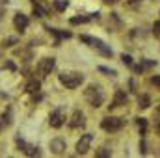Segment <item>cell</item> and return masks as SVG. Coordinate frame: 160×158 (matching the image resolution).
<instances>
[{
    "instance_id": "cell-1",
    "label": "cell",
    "mask_w": 160,
    "mask_h": 158,
    "mask_svg": "<svg viewBox=\"0 0 160 158\" xmlns=\"http://www.w3.org/2000/svg\"><path fill=\"white\" fill-rule=\"evenodd\" d=\"M84 97L86 101L93 106V108H99L102 102H104V91L101 89V86H95V84H89L84 91Z\"/></svg>"
},
{
    "instance_id": "cell-2",
    "label": "cell",
    "mask_w": 160,
    "mask_h": 158,
    "mask_svg": "<svg viewBox=\"0 0 160 158\" xmlns=\"http://www.w3.org/2000/svg\"><path fill=\"white\" fill-rule=\"evenodd\" d=\"M58 78H60V82L67 89H75V87H78L80 84L84 82V75L82 73H77V71H63Z\"/></svg>"
},
{
    "instance_id": "cell-3",
    "label": "cell",
    "mask_w": 160,
    "mask_h": 158,
    "mask_svg": "<svg viewBox=\"0 0 160 158\" xmlns=\"http://www.w3.org/2000/svg\"><path fill=\"white\" fill-rule=\"evenodd\" d=\"M80 41H84V43H88L91 48H95V50H99L102 56H106V58H112V48L104 43V41L97 39V37H91V36H80Z\"/></svg>"
},
{
    "instance_id": "cell-4",
    "label": "cell",
    "mask_w": 160,
    "mask_h": 158,
    "mask_svg": "<svg viewBox=\"0 0 160 158\" xmlns=\"http://www.w3.org/2000/svg\"><path fill=\"white\" fill-rule=\"evenodd\" d=\"M123 125H125V121L121 117H114V116H108V117H104L101 121V126L106 132H118V130H121Z\"/></svg>"
},
{
    "instance_id": "cell-5",
    "label": "cell",
    "mask_w": 160,
    "mask_h": 158,
    "mask_svg": "<svg viewBox=\"0 0 160 158\" xmlns=\"http://www.w3.org/2000/svg\"><path fill=\"white\" fill-rule=\"evenodd\" d=\"M54 58H43L39 60V63H38V71H39V75L45 78V77H48L50 73H52V69H54Z\"/></svg>"
},
{
    "instance_id": "cell-6",
    "label": "cell",
    "mask_w": 160,
    "mask_h": 158,
    "mask_svg": "<svg viewBox=\"0 0 160 158\" xmlns=\"http://www.w3.org/2000/svg\"><path fill=\"white\" fill-rule=\"evenodd\" d=\"M63 121H65V110L63 108H56L48 117V123H50L52 128H60L63 125Z\"/></svg>"
},
{
    "instance_id": "cell-7",
    "label": "cell",
    "mask_w": 160,
    "mask_h": 158,
    "mask_svg": "<svg viewBox=\"0 0 160 158\" xmlns=\"http://www.w3.org/2000/svg\"><path fill=\"white\" fill-rule=\"evenodd\" d=\"M17 147H19V151H22L24 155H28V156H39V149L38 147H34V145H28L24 140H21V138H17Z\"/></svg>"
},
{
    "instance_id": "cell-8",
    "label": "cell",
    "mask_w": 160,
    "mask_h": 158,
    "mask_svg": "<svg viewBox=\"0 0 160 158\" xmlns=\"http://www.w3.org/2000/svg\"><path fill=\"white\" fill-rule=\"evenodd\" d=\"M91 141H93V134H84L77 141V153L78 155H86L88 149H89V145H91Z\"/></svg>"
},
{
    "instance_id": "cell-9",
    "label": "cell",
    "mask_w": 160,
    "mask_h": 158,
    "mask_svg": "<svg viewBox=\"0 0 160 158\" xmlns=\"http://www.w3.org/2000/svg\"><path fill=\"white\" fill-rule=\"evenodd\" d=\"M127 101H128L127 93H125L123 89H118V91H116V95H114V101H112V104H110V110L119 108V106H123V104H127Z\"/></svg>"
},
{
    "instance_id": "cell-10",
    "label": "cell",
    "mask_w": 160,
    "mask_h": 158,
    "mask_svg": "<svg viewBox=\"0 0 160 158\" xmlns=\"http://www.w3.org/2000/svg\"><path fill=\"white\" fill-rule=\"evenodd\" d=\"M13 24H15V28H17L19 32H24V30L28 28V17H26L24 13H17L15 19H13Z\"/></svg>"
},
{
    "instance_id": "cell-11",
    "label": "cell",
    "mask_w": 160,
    "mask_h": 158,
    "mask_svg": "<svg viewBox=\"0 0 160 158\" xmlns=\"http://www.w3.org/2000/svg\"><path fill=\"white\" fill-rule=\"evenodd\" d=\"M50 151H52L54 155H63V151H65V141L60 140V138L52 140V141H50Z\"/></svg>"
},
{
    "instance_id": "cell-12",
    "label": "cell",
    "mask_w": 160,
    "mask_h": 158,
    "mask_svg": "<svg viewBox=\"0 0 160 158\" xmlns=\"http://www.w3.org/2000/svg\"><path fill=\"white\" fill-rule=\"evenodd\" d=\"M82 125H84V114H82L80 110H77V112L73 114L71 121H69V126H71V128H78Z\"/></svg>"
},
{
    "instance_id": "cell-13",
    "label": "cell",
    "mask_w": 160,
    "mask_h": 158,
    "mask_svg": "<svg viewBox=\"0 0 160 158\" xmlns=\"http://www.w3.org/2000/svg\"><path fill=\"white\" fill-rule=\"evenodd\" d=\"M157 65V62L155 60H145V62H142V63H138V65H132V69H134V73H143L145 69H149V67H155Z\"/></svg>"
},
{
    "instance_id": "cell-14",
    "label": "cell",
    "mask_w": 160,
    "mask_h": 158,
    "mask_svg": "<svg viewBox=\"0 0 160 158\" xmlns=\"http://www.w3.org/2000/svg\"><path fill=\"white\" fill-rule=\"evenodd\" d=\"M52 36H56V41H54V45L58 47L60 45V39H69L71 37V32H60V30H56V28H47Z\"/></svg>"
},
{
    "instance_id": "cell-15",
    "label": "cell",
    "mask_w": 160,
    "mask_h": 158,
    "mask_svg": "<svg viewBox=\"0 0 160 158\" xmlns=\"http://www.w3.org/2000/svg\"><path fill=\"white\" fill-rule=\"evenodd\" d=\"M97 17H99V13H91V15H86V17H73L69 22L71 24H84V22H89V21H93Z\"/></svg>"
},
{
    "instance_id": "cell-16",
    "label": "cell",
    "mask_w": 160,
    "mask_h": 158,
    "mask_svg": "<svg viewBox=\"0 0 160 158\" xmlns=\"http://www.w3.org/2000/svg\"><path fill=\"white\" fill-rule=\"evenodd\" d=\"M39 89H41V82L39 80L32 78L28 84H26V91H28V93H39Z\"/></svg>"
},
{
    "instance_id": "cell-17",
    "label": "cell",
    "mask_w": 160,
    "mask_h": 158,
    "mask_svg": "<svg viewBox=\"0 0 160 158\" xmlns=\"http://www.w3.org/2000/svg\"><path fill=\"white\" fill-rule=\"evenodd\" d=\"M149 104H151V99H149V95H140V97H138V106H140L142 110L149 108Z\"/></svg>"
},
{
    "instance_id": "cell-18",
    "label": "cell",
    "mask_w": 160,
    "mask_h": 158,
    "mask_svg": "<svg viewBox=\"0 0 160 158\" xmlns=\"http://www.w3.org/2000/svg\"><path fill=\"white\" fill-rule=\"evenodd\" d=\"M34 15H36V17H39V19H43V17L47 15V9H45L43 6H39V4H36V2H34Z\"/></svg>"
},
{
    "instance_id": "cell-19",
    "label": "cell",
    "mask_w": 160,
    "mask_h": 158,
    "mask_svg": "<svg viewBox=\"0 0 160 158\" xmlns=\"http://www.w3.org/2000/svg\"><path fill=\"white\" fill-rule=\"evenodd\" d=\"M136 125H138V128H140V134L143 136V134H145V130H147V121H145L143 117H138V119H136Z\"/></svg>"
},
{
    "instance_id": "cell-20",
    "label": "cell",
    "mask_w": 160,
    "mask_h": 158,
    "mask_svg": "<svg viewBox=\"0 0 160 158\" xmlns=\"http://www.w3.org/2000/svg\"><path fill=\"white\" fill-rule=\"evenodd\" d=\"M67 6H69L67 0H54V9H56V11H63Z\"/></svg>"
},
{
    "instance_id": "cell-21",
    "label": "cell",
    "mask_w": 160,
    "mask_h": 158,
    "mask_svg": "<svg viewBox=\"0 0 160 158\" xmlns=\"http://www.w3.org/2000/svg\"><path fill=\"white\" fill-rule=\"evenodd\" d=\"M110 155H112V153H110V149H104V147H102V149H99V151L95 153V156H97V158H106V156H110Z\"/></svg>"
},
{
    "instance_id": "cell-22",
    "label": "cell",
    "mask_w": 160,
    "mask_h": 158,
    "mask_svg": "<svg viewBox=\"0 0 160 158\" xmlns=\"http://www.w3.org/2000/svg\"><path fill=\"white\" fill-rule=\"evenodd\" d=\"M99 71H101V73H104V75H108V77H116V75H118L114 69H108V67H102V65L99 67Z\"/></svg>"
},
{
    "instance_id": "cell-23",
    "label": "cell",
    "mask_w": 160,
    "mask_h": 158,
    "mask_svg": "<svg viewBox=\"0 0 160 158\" xmlns=\"http://www.w3.org/2000/svg\"><path fill=\"white\" fill-rule=\"evenodd\" d=\"M121 60H123V63H125V65L132 67V58H130L128 54H123V56H121Z\"/></svg>"
},
{
    "instance_id": "cell-24",
    "label": "cell",
    "mask_w": 160,
    "mask_h": 158,
    "mask_svg": "<svg viewBox=\"0 0 160 158\" xmlns=\"http://www.w3.org/2000/svg\"><path fill=\"white\" fill-rule=\"evenodd\" d=\"M153 34H155V36H160V21L158 22H155V26H153Z\"/></svg>"
},
{
    "instance_id": "cell-25",
    "label": "cell",
    "mask_w": 160,
    "mask_h": 158,
    "mask_svg": "<svg viewBox=\"0 0 160 158\" xmlns=\"http://www.w3.org/2000/svg\"><path fill=\"white\" fill-rule=\"evenodd\" d=\"M151 82H153L155 86H158V87H160V77H153V78H151Z\"/></svg>"
},
{
    "instance_id": "cell-26",
    "label": "cell",
    "mask_w": 160,
    "mask_h": 158,
    "mask_svg": "<svg viewBox=\"0 0 160 158\" xmlns=\"http://www.w3.org/2000/svg\"><path fill=\"white\" fill-rule=\"evenodd\" d=\"M106 4H116V2H119V0H104Z\"/></svg>"
},
{
    "instance_id": "cell-27",
    "label": "cell",
    "mask_w": 160,
    "mask_h": 158,
    "mask_svg": "<svg viewBox=\"0 0 160 158\" xmlns=\"http://www.w3.org/2000/svg\"><path fill=\"white\" fill-rule=\"evenodd\" d=\"M138 2H142V0H128V4H138Z\"/></svg>"
},
{
    "instance_id": "cell-28",
    "label": "cell",
    "mask_w": 160,
    "mask_h": 158,
    "mask_svg": "<svg viewBox=\"0 0 160 158\" xmlns=\"http://www.w3.org/2000/svg\"><path fill=\"white\" fill-rule=\"evenodd\" d=\"M157 128H158V134H160V123H158V126H157Z\"/></svg>"
},
{
    "instance_id": "cell-29",
    "label": "cell",
    "mask_w": 160,
    "mask_h": 158,
    "mask_svg": "<svg viewBox=\"0 0 160 158\" xmlns=\"http://www.w3.org/2000/svg\"><path fill=\"white\" fill-rule=\"evenodd\" d=\"M153 2H160V0H153Z\"/></svg>"
},
{
    "instance_id": "cell-30",
    "label": "cell",
    "mask_w": 160,
    "mask_h": 158,
    "mask_svg": "<svg viewBox=\"0 0 160 158\" xmlns=\"http://www.w3.org/2000/svg\"><path fill=\"white\" fill-rule=\"evenodd\" d=\"M0 130H2V125H0Z\"/></svg>"
},
{
    "instance_id": "cell-31",
    "label": "cell",
    "mask_w": 160,
    "mask_h": 158,
    "mask_svg": "<svg viewBox=\"0 0 160 158\" xmlns=\"http://www.w3.org/2000/svg\"><path fill=\"white\" fill-rule=\"evenodd\" d=\"M32 2H36V0H32Z\"/></svg>"
}]
</instances>
